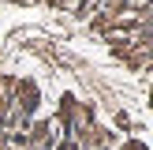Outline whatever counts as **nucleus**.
<instances>
[{
	"label": "nucleus",
	"mask_w": 153,
	"mask_h": 150,
	"mask_svg": "<svg viewBox=\"0 0 153 150\" xmlns=\"http://www.w3.org/2000/svg\"><path fill=\"white\" fill-rule=\"evenodd\" d=\"M0 150H153V0H0Z\"/></svg>",
	"instance_id": "obj_1"
}]
</instances>
